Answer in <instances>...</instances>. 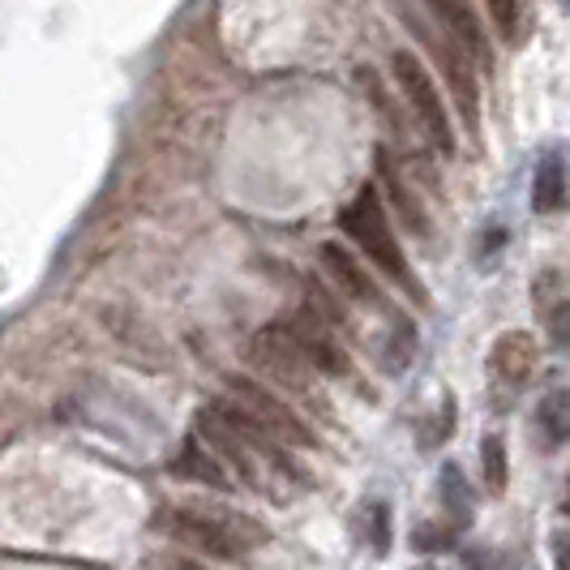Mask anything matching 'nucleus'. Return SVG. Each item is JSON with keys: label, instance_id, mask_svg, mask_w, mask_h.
Here are the masks:
<instances>
[{"label": "nucleus", "instance_id": "obj_12", "mask_svg": "<svg viewBox=\"0 0 570 570\" xmlns=\"http://www.w3.org/2000/svg\"><path fill=\"white\" fill-rule=\"evenodd\" d=\"M171 472H176V476H185V481H194V485H206V489H232L236 485V476L224 468V459L215 455L202 438H189V442L180 446V455H176V463H171Z\"/></svg>", "mask_w": 570, "mask_h": 570}, {"label": "nucleus", "instance_id": "obj_17", "mask_svg": "<svg viewBox=\"0 0 570 570\" xmlns=\"http://www.w3.org/2000/svg\"><path fill=\"white\" fill-rule=\"evenodd\" d=\"M356 537L370 553L386 558L391 553V507L386 502H365L356 511Z\"/></svg>", "mask_w": 570, "mask_h": 570}, {"label": "nucleus", "instance_id": "obj_8", "mask_svg": "<svg viewBox=\"0 0 570 570\" xmlns=\"http://www.w3.org/2000/svg\"><path fill=\"white\" fill-rule=\"evenodd\" d=\"M429 48H433V60H438V69H442V82H446L451 99H455V112H459V120H463V129H468V134H481V86H476V60L468 57L451 35L429 39Z\"/></svg>", "mask_w": 570, "mask_h": 570}, {"label": "nucleus", "instance_id": "obj_20", "mask_svg": "<svg viewBox=\"0 0 570 570\" xmlns=\"http://www.w3.org/2000/svg\"><path fill=\"white\" fill-rule=\"evenodd\" d=\"M455 523H421L416 532H412V549H421V553H442V549H451L455 544Z\"/></svg>", "mask_w": 570, "mask_h": 570}, {"label": "nucleus", "instance_id": "obj_14", "mask_svg": "<svg viewBox=\"0 0 570 570\" xmlns=\"http://www.w3.org/2000/svg\"><path fill=\"white\" fill-rule=\"evenodd\" d=\"M377 171H382V185H386V194H391V206L400 210V219H403V228H407V236H416V240H429L433 236V228H429V215H425V206H421V198L403 185V176L395 168H391V159L382 155L377 159Z\"/></svg>", "mask_w": 570, "mask_h": 570}, {"label": "nucleus", "instance_id": "obj_2", "mask_svg": "<svg viewBox=\"0 0 570 570\" xmlns=\"http://www.w3.org/2000/svg\"><path fill=\"white\" fill-rule=\"evenodd\" d=\"M164 532L176 537L180 544L198 549L206 558H219V562H240L254 544L266 541V532L240 519V514H219V511H168L164 519Z\"/></svg>", "mask_w": 570, "mask_h": 570}, {"label": "nucleus", "instance_id": "obj_1", "mask_svg": "<svg viewBox=\"0 0 570 570\" xmlns=\"http://www.w3.org/2000/svg\"><path fill=\"white\" fill-rule=\"evenodd\" d=\"M340 228L347 232V240L370 257L373 266H377L391 284L403 287L416 305H429V292L421 287L416 271L407 266V254H403L400 236L391 232V215H386V206H382V198H377V189H373V185H365L356 198L343 206Z\"/></svg>", "mask_w": 570, "mask_h": 570}, {"label": "nucleus", "instance_id": "obj_4", "mask_svg": "<svg viewBox=\"0 0 570 570\" xmlns=\"http://www.w3.org/2000/svg\"><path fill=\"white\" fill-rule=\"evenodd\" d=\"M391 73H395V86H400L407 112L416 116V125L425 129V138L433 142V150H442V155L451 159V155H455V125H451V116H446L442 90H438L433 73L425 69V60L416 57V52H407V48H400V52L391 57Z\"/></svg>", "mask_w": 570, "mask_h": 570}, {"label": "nucleus", "instance_id": "obj_21", "mask_svg": "<svg viewBox=\"0 0 570 570\" xmlns=\"http://www.w3.org/2000/svg\"><path fill=\"white\" fill-rule=\"evenodd\" d=\"M489 18H493V27L502 39H514L519 35V18H523V9H519V0H485Z\"/></svg>", "mask_w": 570, "mask_h": 570}, {"label": "nucleus", "instance_id": "obj_11", "mask_svg": "<svg viewBox=\"0 0 570 570\" xmlns=\"http://www.w3.org/2000/svg\"><path fill=\"white\" fill-rule=\"evenodd\" d=\"M317 257H322V271L335 279V287H340L347 301H356V305H377V309H382V292H377V284H373V275L356 262V257L347 254L343 245L326 240V245L317 249Z\"/></svg>", "mask_w": 570, "mask_h": 570}, {"label": "nucleus", "instance_id": "obj_5", "mask_svg": "<svg viewBox=\"0 0 570 570\" xmlns=\"http://www.w3.org/2000/svg\"><path fill=\"white\" fill-rule=\"evenodd\" d=\"M228 400H236L254 421H262V425L271 429L279 442H287V446H317L314 429L305 425L292 407H287L271 386H262V382H254V377H245V373H232L228 377Z\"/></svg>", "mask_w": 570, "mask_h": 570}, {"label": "nucleus", "instance_id": "obj_9", "mask_svg": "<svg viewBox=\"0 0 570 570\" xmlns=\"http://www.w3.org/2000/svg\"><path fill=\"white\" fill-rule=\"evenodd\" d=\"M425 9L442 22V30L455 39L468 57L476 60V69L489 73L493 69V43H489L485 22L476 18V9L468 0H425Z\"/></svg>", "mask_w": 570, "mask_h": 570}, {"label": "nucleus", "instance_id": "obj_15", "mask_svg": "<svg viewBox=\"0 0 570 570\" xmlns=\"http://www.w3.org/2000/svg\"><path fill=\"white\" fill-rule=\"evenodd\" d=\"M537 433L544 438V446H567L570 442V386L537 403Z\"/></svg>", "mask_w": 570, "mask_h": 570}, {"label": "nucleus", "instance_id": "obj_3", "mask_svg": "<svg viewBox=\"0 0 570 570\" xmlns=\"http://www.w3.org/2000/svg\"><path fill=\"white\" fill-rule=\"evenodd\" d=\"M249 361H254V370L271 382V386H279L287 395H296L301 403H309L314 412H331V403L322 395V386H317V377L322 373L314 370V361L296 347V343L287 340V331L275 322V326H266V331H257L254 343H249Z\"/></svg>", "mask_w": 570, "mask_h": 570}, {"label": "nucleus", "instance_id": "obj_16", "mask_svg": "<svg viewBox=\"0 0 570 570\" xmlns=\"http://www.w3.org/2000/svg\"><path fill=\"white\" fill-rule=\"evenodd\" d=\"M567 168H562V159L558 155H549L541 159V168H537V194H532V206L541 210V215H553V210H562L567 206Z\"/></svg>", "mask_w": 570, "mask_h": 570}, {"label": "nucleus", "instance_id": "obj_13", "mask_svg": "<svg viewBox=\"0 0 570 570\" xmlns=\"http://www.w3.org/2000/svg\"><path fill=\"white\" fill-rule=\"evenodd\" d=\"M537 309L544 317L549 340L558 343L562 352H570V292L558 271H544L541 279H537Z\"/></svg>", "mask_w": 570, "mask_h": 570}, {"label": "nucleus", "instance_id": "obj_25", "mask_svg": "<svg viewBox=\"0 0 570 570\" xmlns=\"http://www.w3.org/2000/svg\"><path fill=\"white\" fill-rule=\"evenodd\" d=\"M176 570H198V567H189V562H176Z\"/></svg>", "mask_w": 570, "mask_h": 570}, {"label": "nucleus", "instance_id": "obj_10", "mask_svg": "<svg viewBox=\"0 0 570 570\" xmlns=\"http://www.w3.org/2000/svg\"><path fill=\"white\" fill-rule=\"evenodd\" d=\"M537 361H541V347L528 331H507L498 335V343L489 347V377L507 391H519L532 373H537Z\"/></svg>", "mask_w": 570, "mask_h": 570}, {"label": "nucleus", "instance_id": "obj_6", "mask_svg": "<svg viewBox=\"0 0 570 570\" xmlns=\"http://www.w3.org/2000/svg\"><path fill=\"white\" fill-rule=\"evenodd\" d=\"M198 438L215 451V455L228 463L232 472H236V481L240 485H249V489H271V468L257 459V451L236 433V429L224 421V412L210 403V407H202L198 412Z\"/></svg>", "mask_w": 570, "mask_h": 570}, {"label": "nucleus", "instance_id": "obj_26", "mask_svg": "<svg viewBox=\"0 0 570 570\" xmlns=\"http://www.w3.org/2000/svg\"><path fill=\"white\" fill-rule=\"evenodd\" d=\"M562 507H567V514H570V481H567V502H562Z\"/></svg>", "mask_w": 570, "mask_h": 570}, {"label": "nucleus", "instance_id": "obj_7", "mask_svg": "<svg viewBox=\"0 0 570 570\" xmlns=\"http://www.w3.org/2000/svg\"><path fill=\"white\" fill-rule=\"evenodd\" d=\"M279 326L287 331V340L314 361L317 373H326V377H347V373H352V361H347V352H343L331 317H322L317 309H296V314L284 317Z\"/></svg>", "mask_w": 570, "mask_h": 570}, {"label": "nucleus", "instance_id": "obj_24", "mask_svg": "<svg viewBox=\"0 0 570 570\" xmlns=\"http://www.w3.org/2000/svg\"><path fill=\"white\" fill-rule=\"evenodd\" d=\"M553 562H558V570H570V532L553 537Z\"/></svg>", "mask_w": 570, "mask_h": 570}, {"label": "nucleus", "instance_id": "obj_22", "mask_svg": "<svg viewBox=\"0 0 570 570\" xmlns=\"http://www.w3.org/2000/svg\"><path fill=\"white\" fill-rule=\"evenodd\" d=\"M451 433H455V403H451L442 416H433V421H429V433H421V446L433 451V446H438V442H446Z\"/></svg>", "mask_w": 570, "mask_h": 570}, {"label": "nucleus", "instance_id": "obj_19", "mask_svg": "<svg viewBox=\"0 0 570 570\" xmlns=\"http://www.w3.org/2000/svg\"><path fill=\"white\" fill-rule=\"evenodd\" d=\"M481 472H485V485L493 498L507 493V446H502V438L481 442Z\"/></svg>", "mask_w": 570, "mask_h": 570}, {"label": "nucleus", "instance_id": "obj_18", "mask_svg": "<svg viewBox=\"0 0 570 570\" xmlns=\"http://www.w3.org/2000/svg\"><path fill=\"white\" fill-rule=\"evenodd\" d=\"M438 493H442V507L451 511V523H455V528H468V523H472V489L463 481L459 463H446V468H442Z\"/></svg>", "mask_w": 570, "mask_h": 570}, {"label": "nucleus", "instance_id": "obj_23", "mask_svg": "<svg viewBox=\"0 0 570 570\" xmlns=\"http://www.w3.org/2000/svg\"><path fill=\"white\" fill-rule=\"evenodd\" d=\"M463 562H468V570H507L493 549H468V558H463Z\"/></svg>", "mask_w": 570, "mask_h": 570}]
</instances>
